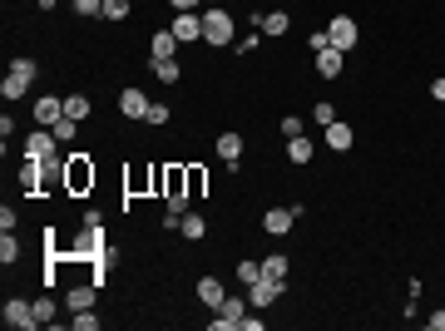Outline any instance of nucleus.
Here are the masks:
<instances>
[{"label": "nucleus", "instance_id": "obj_1", "mask_svg": "<svg viewBox=\"0 0 445 331\" xmlns=\"http://www.w3.org/2000/svg\"><path fill=\"white\" fill-rule=\"evenodd\" d=\"M90 188H95V163H90V153H70V158H65V193L85 198Z\"/></svg>", "mask_w": 445, "mask_h": 331}, {"label": "nucleus", "instance_id": "obj_2", "mask_svg": "<svg viewBox=\"0 0 445 331\" xmlns=\"http://www.w3.org/2000/svg\"><path fill=\"white\" fill-rule=\"evenodd\" d=\"M232 30H237V25H232V15H227L222 5H208V10H203V40H208V45H232Z\"/></svg>", "mask_w": 445, "mask_h": 331}, {"label": "nucleus", "instance_id": "obj_3", "mask_svg": "<svg viewBox=\"0 0 445 331\" xmlns=\"http://www.w3.org/2000/svg\"><path fill=\"white\" fill-rule=\"evenodd\" d=\"M30 80H35V60H15V65L5 70V80H0V94H5V99H20V94L30 89Z\"/></svg>", "mask_w": 445, "mask_h": 331}, {"label": "nucleus", "instance_id": "obj_4", "mask_svg": "<svg viewBox=\"0 0 445 331\" xmlns=\"http://www.w3.org/2000/svg\"><path fill=\"white\" fill-rule=\"evenodd\" d=\"M5 327L35 331V327H40V317H35V307H30L25 297H10V302H5Z\"/></svg>", "mask_w": 445, "mask_h": 331}, {"label": "nucleus", "instance_id": "obj_5", "mask_svg": "<svg viewBox=\"0 0 445 331\" xmlns=\"http://www.w3.org/2000/svg\"><path fill=\"white\" fill-rule=\"evenodd\" d=\"M282 292H287V282H277V277H257V282L247 287V302H252V307H272Z\"/></svg>", "mask_w": 445, "mask_h": 331}, {"label": "nucleus", "instance_id": "obj_6", "mask_svg": "<svg viewBox=\"0 0 445 331\" xmlns=\"http://www.w3.org/2000/svg\"><path fill=\"white\" fill-rule=\"evenodd\" d=\"M242 317H247V302H237V297H222L218 317H213V331H237V327H242Z\"/></svg>", "mask_w": 445, "mask_h": 331}, {"label": "nucleus", "instance_id": "obj_7", "mask_svg": "<svg viewBox=\"0 0 445 331\" xmlns=\"http://www.w3.org/2000/svg\"><path fill=\"white\" fill-rule=\"evenodd\" d=\"M327 40H332V50L346 55V50L356 45V20H351V15H336L332 25H327Z\"/></svg>", "mask_w": 445, "mask_h": 331}, {"label": "nucleus", "instance_id": "obj_8", "mask_svg": "<svg viewBox=\"0 0 445 331\" xmlns=\"http://www.w3.org/2000/svg\"><path fill=\"white\" fill-rule=\"evenodd\" d=\"M55 143H60L55 129H35V134L25 139V158H45V163H50V158H55Z\"/></svg>", "mask_w": 445, "mask_h": 331}, {"label": "nucleus", "instance_id": "obj_9", "mask_svg": "<svg viewBox=\"0 0 445 331\" xmlns=\"http://www.w3.org/2000/svg\"><path fill=\"white\" fill-rule=\"evenodd\" d=\"M45 168H50L45 158H25V163H20V188H25L30 198H45V193H40V183H45Z\"/></svg>", "mask_w": 445, "mask_h": 331}, {"label": "nucleus", "instance_id": "obj_10", "mask_svg": "<svg viewBox=\"0 0 445 331\" xmlns=\"http://www.w3.org/2000/svg\"><path fill=\"white\" fill-rule=\"evenodd\" d=\"M173 35L188 45V40H203V15L198 10H178V20H173Z\"/></svg>", "mask_w": 445, "mask_h": 331}, {"label": "nucleus", "instance_id": "obj_11", "mask_svg": "<svg viewBox=\"0 0 445 331\" xmlns=\"http://www.w3.org/2000/svg\"><path fill=\"white\" fill-rule=\"evenodd\" d=\"M292 222H297L292 208H267V213H262V232H267V237H282Z\"/></svg>", "mask_w": 445, "mask_h": 331}, {"label": "nucleus", "instance_id": "obj_12", "mask_svg": "<svg viewBox=\"0 0 445 331\" xmlns=\"http://www.w3.org/2000/svg\"><path fill=\"white\" fill-rule=\"evenodd\" d=\"M35 119H40V129H55V119H65V99H55V94L35 99Z\"/></svg>", "mask_w": 445, "mask_h": 331}, {"label": "nucleus", "instance_id": "obj_13", "mask_svg": "<svg viewBox=\"0 0 445 331\" xmlns=\"http://www.w3.org/2000/svg\"><path fill=\"white\" fill-rule=\"evenodd\" d=\"M322 134H327V148H336V153H346V148L356 143V134H351V124H341V119H332V124H327Z\"/></svg>", "mask_w": 445, "mask_h": 331}, {"label": "nucleus", "instance_id": "obj_14", "mask_svg": "<svg viewBox=\"0 0 445 331\" xmlns=\"http://www.w3.org/2000/svg\"><path fill=\"white\" fill-rule=\"evenodd\" d=\"M183 40L173 35V30H159L154 40H149V60H173V50H178Z\"/></svg>", "mask_w": 445, "mask_h": 331}, {"label": "nucleus", "instance_id": "obj_15", "mask_svg": "<svg viewBox=\"0 0 445 331\" xmlns=\"http://www.w3.org/2000/svg\"><path fill=\"white\" fill-rule=\"evenodd\" d=\"M119 109L129 114V119H144V114H149V94H144V89H134V85H129V89H124V94H119Z\"/></svg>", "mask_w": 445, "mask_h": 331}, {"label": "nucleus", "instance_id": "obj_16", "mask_svg": "<svg viewBox=\"0 0 445 331\" xmlns=\"http://www.w3.org/2000/svg\"><path fill=\"white\" fill-rule=\"evenodd\" d=\"M218 158L227 163V168H237V158H242V134H218Z\"/></svg>", "mask_w": 445, "mask_h": 331}, {"label": "nucleus", "instance_id": "obj_17", "mask_svg": "<svg viewBox=\"0 0 445 331\" xmlns=\"http://www.w3.org/2000/svg\"><path fill=\"white\" fill-rule=\"evenodd\" d=\"M222 297H227V292H222V282H218V277H198V302H203L208 312H218V307H222Z\"/></svg>", "mask_w": 445, "mask_h": 331}, {"label": "nucleus", "instance_id": "obj_18", "mask_svg": "<svg viewBox=\"0 0 445 331\" xmlns=\"http://www.w3.org/2000/svg\"><path fill=\"white\" fill-rule=\"evenodd\" d=\"M341 65H346V55H341V50H332V45H327V50H317V75H322V80H336V75H341Z\"/></svg>", "mask_w": 445, "mask_h": 331}, {"label": "nucleus", "instance_id": "obj_19", "mask_svg": "<svg viewBox=\"0 0 445 331\" xmlns=\"http://www.w3.org/2000/svg\"><path fill=\"white\" fill-rule=\"evenodd\" d=\"M287 158H292V163H312V158H317V143H312L307 134H297V139H287Z\"/></svg>", "mask_w": 445, "mask_h": 331}, {"label": "nucleus", "instance_id": "obj_20", "mask_svg": "<svg viewBox=\"0 0 445 331\" xmlns=\"http://www.w3.org/2000/svg\"><path fill=\"white\" fill-rule=\"evenodd\" d=\"M178 193H188V168H163V198H178Z\"/></svg>", "mask_w": 445, "mask_h": 331}, {"label": "nucleus", "instance_id": "obj_21", "mask_svg": "<svg viewBox=\"0 0 445 331\" xmlns=\"http://www.w3.org/2000/svg\"><path fill=\"white\" fill-rule=\"evenodd\" d=\"M287 25H292L287 10H267V15H257V30H262V35H287Z\"/></svg>", "mask_w": 445, "mask_h": 331}, {"label": "nucleus", "instance_id": "obj_22", "mask_svg": "<svg viewBox=\"0 0 445 331\" xmlns=\"http://www.w3.org/2000/svg\"><path fill=\"white\" fill-rule=\"evenodd\" d=\"M149 70H154V80H159V85H178V80H183L178 60H149Z\"/></svg>", "mask_w": 445, "mask_h": 331}, {"label": "nucleus", "instance_id": "obj_23", "mask_svg": "<svg viewBox=\"0 0 445 331\" xmlns=\"http://www.w3.org/2000/svg\"><path fill=\"white\" fill-rule=\"evenodd\" d=\"M178 232H183V237H203V232H208V218H203V213H183V218H178Z\"/></svg>", "mask_w": 445, "mask_h": 331}, {"label": "nucleus", "instance_id": "obj_24", "mask_svg": "<svg viewBox=\"0 0 445 331\" xmlns=\"http://www.w3.org/2000/svg\"><path fill=\"white\" fill-rule=\"evenodd\" d=\"M65 307H70V312H85V307H95V287H70Z\"/></svg>", "mask_w": 445, "mask_h": 331}, {"label": "nucleus", "instance_id": "obj_25", "mask_svg": "<svg viewBox=\"0 0 445 331\" xmlns=\"http://www.w3.org/2000/svg\"><path fill=\"white\" fill-rule=\"evenodd\" d=\"M232 277H237V282H242V287H252V282H257V277H262V262H252V257H242V262H237V272H232Z\"/></svg>", "mask_w": 445, "mask_h": 331}, {"label": "nucleus", "instance_id": "obj_26", "mask_svg": "<svg viewBox=\"0 0 445 331\" xmlns=\"http://www.w3.org/2000/svg\"><path fill=\"white\" fill-rule=\"evenodd\" d=\"M262 277H277V282H287V257H282V252H272V257L262 262Z\"/></svg>", "mask_w": 445, "mask_h": 331}, {"label": "nucleus", "instance_id": "obj_27", "mask_svg": "<svg viewBox=\"0 0 445 331\" xmlns=\"http://www.w3.org/2000/svg\"><path fill=\"white\" fill-rule=\"evenodd\" d=\"M75 134H80V119H70V114H65V119H55V139H60V143H70Z\"/></svg>", "mask_w": 445, "mask_h": 331}, {"label": "nucleus", "instance_id": "obj_28", "mask_svg": "<svg viewBox=\"0 0 445 331\" xmlns=\"http://www.w3.org/2000/svg\"><path fill=\"white\" fill-rule=\"evenodd\" d=\"M203 188H208V173L193 163V168H188V198H203Z\"/></svg>", "mask_w": 445, "mask_h": 331}, {"label": "nucleus", "instance_id": "obj_29", "mask_svg": "<svg viewBox=\"0 0 445 331\" xmlns=\"http://www.w3.org/2000/svg\"><path fill=\"white\" fill-rule=\"evenodd\" d=\"M70 327H75V331H95V327H100V317H95V307H85V312H75V317H70Z\"/></svg>", "mask_w": 445, "mask_h": 331}, {"label": "nucleus", "instance_id": "obj_30", "mask_svg": "<svg viewBox=\"0 0 445 331\" xmlns=\"http://www.w3.org/2000/svg\"><path fill=\"white\" fill-rule=\"evenodd\" d=\"M65 114H70V119H90V99H85V94H70V99H65Z\"/></svg>", "mask_w": 445, "mask_h": 331}, {"label": "nucleus", "instance_id": "obj_31", "mask_svg": "<svg viewBox=\"0 0 445 331\" xmlns=\"http://www.w3.org/2000/svg\"><path fill=\"white\" fill-rule=\"evenodd\" d=\"M15 257H20V242H15V232H5V237H0V262L10 267Z\"/></svg>", "mask_w": 445, "mask_h": 331}, {"label": "nucleus", "instance_id": "obj_32", "mask_svg": "<svg viewBox=\"0 0 445 331\" xmlns=\"http://www.w3.org/2000/svg\"><path fill=\"white\" fill-rule=\"evenodd\" d=\"M30 307H35V317H40V327H50V322H55V302H50V297H35Z\"/></svg>", "mask_w": 445, "mask_h": 331}, {"label": "nucleus", "instance_id": "obj_33", "mask_svg": "<svg viewBox=\"0 0 445 331\" xmlns=\"http://www.w3.org/2000/svg\"><path fill=\"white\" fill-rule=\"evenodd\" d=\"M70 5H75V10H80L85 20H95V15H104V0H70Z\"/></svg>", "mask_w": 445, "mask_h": 331}, {"label": "nucleus", "instance_id": "obj_34", "mask_svg": "<svg viewBox=\"0 0 445 331\" xmlns=\"http://www.w3.org/2000/svg\"><path fill=\"white\" fill-rule=\"evenodd\" d=\"M104 20H129V0H104Z\"/></svg>", "mask_w": 445, "mask_h": 331}, {"label": "nucleus", "instance_id": "obj_35", "mask_svg": "<svg viewBox=\"0 0 445 331\" xmlns=\"http://www.w3.org/2000/svg\"><path fill=\"white\" fill-rule=\"evenodd\" d=\"M336 119V109L332 104H327V99H322V104H317V109H312V124H322V129H327V124H332Z\"/></svg>", "mask_w": 445, "mask_h": 331}, {"label": "nucleus", "instance_id": "obj_36", "mask_svg": "<svg viewBox=\"0 0 445 331\" xmlns=\"http://www.w3.org/2000/svg\"><path fill=\"white\" fill-rule=\"evenodd\" d=\"M144 124H168V104H149V114H144Z\"/></svg>", "mask_w": 445, "mask_h": 331}, {"label": "nucleus", "instance_id": "obj_37", "mask_svg": "<svg viewBox=\"0 0 445 331\" xmlns=\"http://www.w3.org/2000/svg\"><path fill=\"white\" fill-rule=\"evenodd\" d=\"M282 134H287V139H297V134H302V119H297V114H287V119H282Z\"/></svg>", "mask_w": 445, "mask_h": 331}, {"label": "nucleus", "instance_id": "obj_38", "mask_svg": "<svg viewBox=\"0 0 445 331\" xmlns=\"http://www.w3.org/2000/svg\"><path fill=\"white\" fill-rule=\"evenodd\" d=\"M426 327H431V331H445V312H436V317H426Z\"/></svg>", "mask_w": 445, "mask_h": 331}, {"label": "nucleus", "instance_id": "obj_39", "mask_svg": "<svg viewBox=\"0 0 445 331\" xmlns=\"http://www.w3.org/2000/svg\"><path fill=\"white\" fill-rule=\"evenodd\" d=\"M198 5H208V0H173V10H198Z\"/></svg>", "mask_w": 445, "mask_h": 331}, {"label": "nucleus", "instance_id": "obj_40", "mask_svg": "<svg viewBox=\"0 0 445 331\" xmlns=\"http://www.w3.org/2000/svg\"><path fill=\"white\" fill-rule=\"evenodd\" d=\"M431 94H436V99L445 104V80H431Z\"/></svg>", "mask_w": 445, "mask_h": 331}, {"label": "nucleus", "instance_id": "obj_41", "mask_svg": "<svg viewBox=\"0 0 445 331\" xmlns=\"http://www.w3.org/2000/svg\"><path fill=\"white\" fill-rule=\"evenodd\" d=\"M35 5H40V10H50V5H55V0H35Z\"/></svg>", "mask_w": 445, "mask_h": 331}]
</instances>
